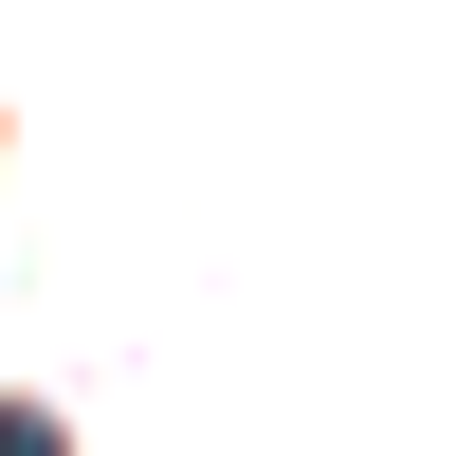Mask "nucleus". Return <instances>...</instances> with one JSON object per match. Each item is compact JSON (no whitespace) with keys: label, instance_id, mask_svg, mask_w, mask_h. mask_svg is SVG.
I'll use <instances>...</instances> for the list:
<instances>
[{"label":"nucleus","instance_id":"nucleus-1","mask_svg":"<svg viewBox=\"0 0 456 456\" xmlns=\"http://www.w3.org/2000/svg\"><path fill=\"white\" fill-rule=\"evenodd\" d=\"M0 456H73V438H55V420H37V402H0Z\"/></svg>","mask_w":456,"mask_h":456}]
</instances>
